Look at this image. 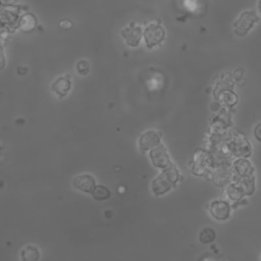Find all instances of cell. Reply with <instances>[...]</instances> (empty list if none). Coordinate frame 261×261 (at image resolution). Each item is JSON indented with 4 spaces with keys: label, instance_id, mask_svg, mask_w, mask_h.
Masks as SVG:
<instances>
[{
    "label": "cell",
    "instance_id": "1",
    "mask_svg": "<svg viewBox=\"0 0 261 261\" xmlns=\"http://www.w3.org/2000/svg\"><path fill=\"white\" fill-rule=\"evenodd\" d=\"M214 158L212 154L206 150H197L192 160V172L197 176H203L209 172L213 166Z\"/></svg>",
    "mask_w": 261,
    "mask_h": 261
},
{
    "label": "cell",
    "instance_id": "2",
    "mask_svg": "<svg viewBox=\"0 0 261 261\" xmlns=\"http://www.w3.org/2000/svg\"><path fill=\"white\" fill-rule=\"evenodd\" d=\"M228 142V146L230 149V153L239 158H248L251 156L252 147L249 140L240 133H237L230 136Z\"/></svg>",
    "mask_w": 261,
    "mask_h": 261
},
{
    "label": "cell",
    "instance_id": "3",
    "mask_svg": "<svg viewBox=\"0 0 261 261\" xmlns=\"http://www.w3.org/2000/svg\"><path fill=\"white\" fill-rule=\"evenodd\" d=\"M259 20L257 14L252 10H246L240 14V16L233 22V32L238 36H245Z\"/></svg>",
    "mask_w": 261,
    "mask_h": 261
},
{
    "label": "cell",
    "instance_id": "4",
    "mask_svg": "<svg viewBox=\"0 0 261 261\" xmlns=\"http://www.w3.org/2000/svg\"><path fill=\"white\" fill-rule=\"evenodd\" d=\"M165 37V32L160 24L151 23L144 32V40L148 48H153L160 44Z\"/></svg>",
    "mask_w": 261,
    "mask_h": 261
},
{
    "label": "cell",
    "instance_id": "5",
    "mask_svg": "<svg viewBox=\"0 0 261 261\" xmlns=\"http://www.w3.org/2000/svg\"><path fill=\"white\" fill-rule=\"evenodd\" d=\"M149 156L152 161V164L157 168L164 169L171 164L169 155H168L165 147L161 144L158 145L157 147L153 148L152 150H150Z\"/></svg>",
    "mask_w": 261,
    "mask_h": 261
},
{
    "label": "cell",
    "instance_id": "6",
    "mask_svg": "<svg viewBox=\"0 0 261 261\" xmlns=\"http://www.w3.org/2000/svg\"><path fill=\"white\" fill-rule=\"evenodd\" d=\"M161 144V136L156 130L145 132L139 140V147L142 152L150 151Z\"/></svg>",
    "mask_w": 261,
    "mask_h": 261
},
{
    "label": "cell",
    "instance_id": "7",
    "mask_svg": "<svg viewBox=\"0 0 261 261\" xmlns=\"http://www.w3.org/2000/svg\"><path fill=\"white\" fill-rule=\"evenodd\" d=\"M19 18L18 9L13 6H2L0 8V23L5 28L17 27Z\"/></svg>",
    "mask_w": 261,
    "mask_h": 261
},
{
    "label": "cell",
    "instance_id": "8",
    "mask_svg": "<svg viewBox=\"0 0 261 261\" xmlns=\"http://www.w3.org/2000/svg\"><path fill=\"white\" fill-rule=\"evenodd\" d=\"M209 210L214 219L223 221L229 217L230 205L224 200H215L210 204Z\"/></svg>",
    "mask_w": 261,
    "mask_h": 261
},
{
    "label": "cell",
    "instance_id": "9",
    "mask_svg": "<svg viewBox=\"0 0 261 261\" xmlns=\"http://www.w3.org/2000/svg\"><path fill=\"white\" fill-rule=\"evenodd\" d=\"M72 83L69 74H63L57 77L51 85L52 92L57 95L59 98H64L67 96L71 89Z\"/></svg>",
    "mask_w": 261,
    "mask_h": 261
},
{
    "label": "cell",
    "instance_id": "10",
    "mask_svg": "<svg viewBox=\"0 0 261 261\" xmlns=\"http://www.w3.org/2000/svg\"><path fill=\"white\" fill-rule=\"evenodd\" d=\"M231 171L232 175H234L237 178H240L253 175L254 168L247 158H239L233 161L231 165Z\"/></svg>",
    "mask_w": 261,
    "mask_h": 261
},
{
    "label": "cell",
    "instance_id": "11",
    "mask_svg": "<svg viewBox=\"0 0 261 261\" xmlns=\"http://www.w3.org/2000/svg\"><path fill=\"white\" fill-rule=\"evenodd\" d=\"M121 35L127 45L132 47H136L139 45L141 41L142 30L139 25H136V23L132 22L121 31Z\"/></svg>",
    "mask_w": 261,
    "mask_h": 261
},
{
    "label": "cell",
    "instance_id": "12",
    "mask_svg": "<svg viewBox=\"0 0 261 261\" xmlns=\"http://www.w3.org/2000/svg\"><path fill=\"white\" fill-rule=\"evenodd\" d=\"M73 186L76 190H79L83 193L91 194L92 191L94 190V188L96 187V180L89 173L79 174L73 179Z\"/></svg>",
    "mask_w": 261,
    "mask_h": 261
},
{
    "label": "cell",
    "instance_id": "13",
    "mask_svg": "<svg viewBox=\"0 0 261 261\" xmlns=\"http://www.w3.org/2000/svg\"><path fill=\"white\" fill-rule=\"evenodd\" d=\"M172 187H174L171 181L161 172L157 177L152 181L151 189L155 196H162L166 194Z\"/></svg>",
    "mask_w": 261,
    "mask_h": 261
},
{
    "label": "cell",
    "instance_id": "14",
    "mask_svg": "<svg viewBox=\"0 0 261 261\" xmlns=\"http://www.w3.org/2000/svg\"><path fill=\"white\" fill-rule=\"evenodd\" d=\"M37 24H38L37 18L33 13L24 12L21 15H19V18L17 21V27L20 31H22L24 33L32 32L33 30L36 29Z\"/></svg>",
    "mask_w": 261,
    "mask_h": 261
},
{
    "label": "cell",
    "instance_id": "15",
    "mask_svg": "<svg viewBox=\"0 0 261 261\" xmlns=\"http://www.w3.org/2000/svg\"><path fill=\"white\" fill-rule=\"evenodd\" d=\"M232 177L231 168L226 167L225 165H221L217 167L216 171L213 174V180L217 186H224L230 181Z\"/></svg>",
    "mask_w": 261,
    "mask_h": 261
},
{
    "label": "cell",
    "instance_id": "16",
    "mask_svg": "<svg viewBox=\"0 0 261 261\" xmlns=\"http://www.w3.org/2000/svg\"><path fill=\"white\" fill-rule=\"evenodd\" d=\"M40 259V251L34 245H28L22 248L20 252V260L21 261H39Z\"/></svg>",
    "mask_w": 261,
    "mask_h": 261
},
{
    "label": "cell",
    "instance_id": "17",
    "mask_svg": "<svg viewBox=\"0 0 261 261\" xmlns=\"http://www.w3.org/2000/svg\"><path fill=\"white\" fill-rule=\"evenodd\" d=\"M226 195L228 199H230L232 202H238L242 200L243 197L245 196L243 189L237 181L228 185V187L226 188Z\"/></svg>",
    "mask_w": 261,
    "mask_h": 261
},
{
    "label": "cell",
    "instance_id": "18",
    "mask_svg": "<svg viewBox=\"0 0 261 261\" xmlns=\"http://www.w3.org/2000/svg\"><path fill=\"white\" fill-rule=\"evenodd\" d=\"M236 181L243 189L245 196H250V195H252L254 193V191H255V180H254V176L253 175L245 176V177H240Z\"/></svg>",
    "mask_w": 261,
    "mask_h": 261
},
{
    "label": "cell",
    "instance_id": "19",
    "mask_svg": "<svg viewBox=\"0 0 261 261\" xmlns=\"http://www.w3.org/2000/svg\"><path fill=\"white\" fill-rule=\"evenodd\" d=\"M92 197L94 200L96 201H104L110 198L111 196V192L110 190L102 185H96V187L94 188V190L91 193Z\"/></svg>",
    "mask_w": 261,
    "mask_h": 261
},
{
    "label": "cell",
    "instance_id": "20",
    "mask_svg": "<svg viewBox=\"0 0 261 261\" xmlns=\"http://www.w3.org/2000/svg\"><path fill=\"white\" fill-rule=\"evenodd\" d=\"M215 239H216V232L213 228H210V227H206L202 229L199 234V241L202 244H211L215 241Z\"/></svg>",
    "mask_w": 261,
    "mask_h": 261
},
{
    "label": "cell",
    "instance_id": "21",
    "mask_svg": "<svg viewBox=\"0 0 261 261\" xmlns=\"http://www.w3.org/2000/svg\"><path fill=\"white\" fill-rule=\"evenodd\" d=\"M90 69H91L90 63L86 59H82L76 63V71L81 75H87L90 72Z\"/></svg>",
    "mask_w": 261,
    "mask_h": 261
},
{
    "label": "cell",
    "instance_id": "22",
    "mask_svg": "<svg viewBox=\"0 0 261 261\" xmlns=\"http://www.w3.org/2000/svg\"><path fill=\"white\" fill-rule=\"evenodd\" d=\"M7 34H8V29L0 23V46L5 41Z\"/></svg>",
    "mask_w": 261,
    "mask_h": 261
},
{
    "label": "cell",
    "instance_id": "23",
    "mask_svg": "<svg viewBox=\"0 0 261 261\" xmlns=\"http://www.w3.org/2000/svg\"><path fill=\"white\" fill-rule=\"evenodd\" d=\"M254 137L255 139L261 143V122L257 123L254 128Z\"/></svg>",
    "mask_w": 261,
    "mask_h": 261
},
{
    "label": "cell",
    "instance_id": "24",
    "mask_svg": "<svg viewBox=\"0 0 261 261\" xmlns=\"http://www.w3.org/2000/svg\"><path fill=\"white\" fill-rule=\"evenodd\" d=\"M5 65H6V58H5L4 50L0 46V70H2L5 67Z\"/></svg>",
    "mask_w": 261,
    "mask_h": 261
},
{
    "label": "cell",
    "instance_id": "25",
    "mask_svg": "<svg viewBox=\"0 0 261 261\" xmlns=\"http://www.w3.org/2000/svg\"><path fill=\"white\" fill-rule=\"evenodd\" d=\"M59 27L63 30H67V29H70L72 27V23H71V21H69L67 19H63L59 22Z\"/></svg>",
    "mask_w": 261,
    "mask_h": 261
},
{
    "label": "cell",
    "instance_id": "26",
    "mask_svg": "<svg viewBox=\"0 0 261 261\" xmlns=\"http://www.w3.org/2000/svg\"><path fill=\"white\" fill-rule=\"evenodd\" d=\"M17 0H0L1 6H13Z\"/></svg>",
    "mask_w": 261,
    "mask_h": 261
},
{
    "label": "cell",
    "instance_id": "27",
    "mask_svg": "<svg viewBox=\"0 0 261 261\" xmlns=\"http://www.w3.org/2000/svg\"><path fill=\"white\" fill-rule=\"evenodd\" d=\"M202 261H217V260H215V259L212 258V257H205Z\"/></svg>",
    "mask_w": 261,
    "mask_h": 261
},
{
    "label": "cell",
    "instance_id": "28",
    "mask_svg": "<svg viewBox=\"0 0 261 261\" xmlns=\"http://www.w3.org/2000/svg\"><path fill=\"white\" fill-rule=\"evenodd\" d=\"M258 10L261 13V0H259V2H258Z\"/></svg>",
    "mask_w": 261,
    "mask_h": 261
},
{
    "label": "cell",
    "instance_id": "29",
    "mask_svg": "<svg viewBox=\"0 0 261 261\" xmlns=\"http://www.w3.org/2000/svg\"><path fill=\"white\" fill-rule=\"evenodd\" d=\"M0 6H1V5H0Z\"/></svg>",
    "mask_w": 261,
    "mask_h": 261
}]
</instances>
